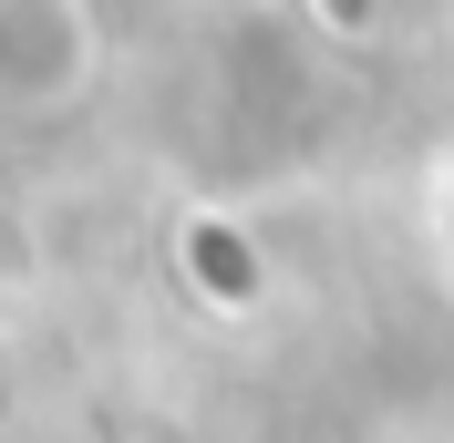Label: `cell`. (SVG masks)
Wrapping results in <instances>:
<instances>
[{"mask_svg":"<svg viewBox=\"0 0 454 443\" xmlns=\"http://www.w3.org/2000/svg\"><path fill=\"white\" fill-rule=\"evenodd\" d=\"M320 11V31H340V42H372L382 31V0H310Z\"/></svg>","mask_w":454,"mask_h":443,"instance_id":"3957f363","label":"cell"},{"mask_svg":"<svg viewBox=\"0 0 454 443\" xmlns=\"http://www.w3.org/2000/svg\"><path fill=\"white\" fill-rule=\"evenodd\" d=\"M104 62L93 0H0V113H62Z\"/></svg>","mask_w":454,"mask_h":443,"instance_id":"6da1fadb","label":"cell"},{"mask_svg":"<svg viewBox=\"0 0 454 443\" xmlns=\"http://www.w3.org/2000/svg\"><path fill=\"white\" fill-rule=\"evenodd\" d=\"M434 258H444V278H454V175H434Z\"/></svg>","mask_w":454,"mask_h":443,"instance_id":"277c9868","label":"cell"},{"mask_svg":"<svg viewBox=\"0 0 454 443\" xmlns=\"http://www.w3.org/2000/svg\"><path fill=\"white\" fill-rule=\"evenodd\" d=\"M176 278H186L217 320H248V309L269 299V258H258V237L238 217H217V206H197V217L176 227Z\"/></svg>","mask_w":454,"mask_h":443,"instance_id":"7a4b0ae2","label":"cell"}]
</instances>
